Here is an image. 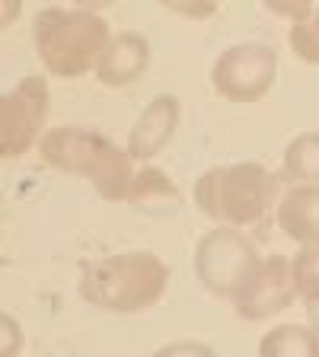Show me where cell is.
<instances>
[{
  "label": "cell",
  "mask_w": 319,
  "mask_h": 357,
  "mask_svg": "<svg viewBox=\"0 0 319 357\" xmlns=\"http://www.w3.org/2000/svg\"><path fill=\"white\" fill-rule=\"evenodd\" d=\"M150 67V42L141 32H115L96 67L103 86H128Z\"/></svg>",
  "instance_id": "cell-10"
},
{
  "label": "cell",
  "mask_w": 319,
  "mask_h": 357,
  "mask_svg": "<svg viewBox=\"0 0 319 357\" xmlns=\"http://www.w3.org/2000/svg\"><path fill=\"white\" fill-rule=\"evenodd\" d=\"M38 156L67 176L87 178L105 201H128L134 182L131 153L109 141L103 131L83 125H61L42 134Z\"/></svg>",
  "instance_id": "cell-2"
},
{
  "label": "cell",
  "mask_w": 319,
  "mask_h": 357,
  "mask_svg": "<svg viewBox=\"0 0 319 357\" xmlns=\"http://www.w3.org/2000/svg\"><path fill=\"white\" fill-rule=\"evenodd\" d=\"M48 83L42 77H22L0 99V156L20 160L36 147L38 131L48 121Z\"/></svg>",
  "instance_id": "cell-7"
},
{
  "label": "cell",
  "mask_w": 319,
  "mask_h": 357,
  "mask_svg": "<svg viewBox=\"0 0 319 357\" xmlns=\"http://www.w3.org/2000/svg\"><path fill=\"white\" fill-rule=\"evenodd\" d=\"M288 45L304 64H319V7L313 10V16L306 22L290 26Z\"/></svg>",
  "instance_id": "cell-16"
},
{
  "label": "cell",
  "mask_w": 319,
  "mask_h": 357,
  "mask_svg": "<svg viewBox=\"0 0 319 357\" xmlns=\"http://www.w3.org/2000/svg\"><path fill=\"white\" fill-rule=\"evenodd\" d=\"M290 268H294L297 297L306 306H319V243L300 245V252L290 259Z\"/></svg>",
  "instance_id": "cell-15"
},
{
  "label": "cell",
  "mask_w": 319,
  "mask_h": 357,
  "mask_svg": "<svg viewBox=\"0 0 319 357\" xmlns=\"http://www.w3.org/2000/svg\"><path fill=\"white\" fill-rule=\"evenodd\" d=\"M192 198L201 214L230 230L265 227L281 204L275 172H268L262 163L211 166L198 176Z\"/></svg>",
  "instance_id": "cell-1"
},
{
  "label": "cell",
  "mask_w": 319,
  "mask_h": 357,
  "mask_svg": "<svg viewBox=\"0 0 319 357\" xmlns=\"http://www.w3.org/2000/svg\"><path fill=\"white\" fill-rule=\"evenodd\" d=\"M268 10H275L281 16H290V26H297V22H306L313 16V7L306 0H297V3H288V0H272Z\"/></svg>",
  "instance_id": "cell-18"
},
{
  "label": "cell",
  "mask_w": 319,
  "mask_h": 357,
  "mask_svg": "<svg viewBox=\"0 0 319 357\" xmlns=\"http://www.w3.org/2000/svg\"><path fill=\"white\" fill-rule=\"evenodd\" d=\"M128 204L147 217H166V214H176V211L182 208V192H179V185L163 169L144 166L141 172H134L131 192H128Z\"/></svg>",
  "instance_id": "cell-12"
},
{
  "label": "cell",
  "mask_w": 319,
  "mask_h": 357,
  "mask_svg": "<svg viewBox=\"0 0 319 357\" xmlns=\"http://www.w3.org/2000/svg\"><path fill=\"white\" fill-rule=\"evenodd\" d=\"M275 223L300 245L319 243V185H294L281 195Z\"/></svg>",
  "instance_id": "cell-11"
},
{
  "label": "cell",
  "mask_w": 319,
  "mask_h": 357,
  "mask_svg": "<svg viewBox=\"0 0 319 357\" xmlns=\"http://www.w3.org/2000/svg\"><path fill=\"white\" fill-rule=\"evenodd\" d=\"M281 169L290 182L319 185V131H304L284 147Z\"/></svg>",
  "instance_id": "cell-14"
},
{
  "label": "cell",
  "mask_w": 319,
  "mask_h": 357,
  "mask_svg": "<svg viewBox=\"0 0 319 357\" xmlns=\"http://www.w3.org/2000/svg\"><path fill=\"white\" fill-rule=\"evenodd\" d=\"M306 319H310V328L319 335V306H306Z\"/></svg>",
  "instance_id": "cell-20"
},
{
  "label": "cell",
  "mask_w": 319,
  "mask_h": 357,
  "mask_svg": "<svg viewBox=\"0 0 319 357\" xmlns=\"http://www.w3.org/2000/svg\"><path fill=\"white\" fill-rule=\"evenodd\" d=\"M259 357H319V335L310 326L284 322L262 335Z\"/></svg>",
  "instance_id": "cell-13"
},
{
  "label": "cell",
  "mask_w": 319,
  "mask_h": 357,
  "mask_svg": "<svg viewBox=\"0 0 319 357\" xmlns=\"http://www.w3.org/2000/svg\"><path fill=\"white\" fill-rule=\"evenodd\" d=\"M150 357H217V354L211 344L182 338V342H170V344H163V348H156Z\"/></svg>",
  "instance_id": "cell-17"
},
{
  "label": "cell",
  "mask_w": 319,
  "mask_h": 357,
  "mask_svg": "<svg viewBox=\"0 0 319 357\" xmlns=\"http://www.w3.org/2000/svg\"><path fill=\"white\" fill-rule=\"evenodd\" d=\"M109 22L83 7H45L32 20V45L45 70L64 80L96 70L109 48Z\"/></svg>",
  "instance_id": "cell-4"
},
{
  "label": "cell",
  "mask_w": 319,
  "mask_h": 357,
  "mask_svg": "<svg viewBox=\"0 0 319 357\" xmlns=\"http://www.w3.org/2000/svg\"><path fill=\"white\" fill-rule=\"evenodd\" d=\"M179 112H182V105H179V99L172 96V93H163V96L150 99L147 109L138 115V121H134L131 131H128L125 150L131 153V160L147 163V160H154V156L172 141V134H176V128H179Z\"/></svg>",
  "instance_id": "cell-9"
},
{
  "label": "cell",
  "mask_w": 319,
  "mask_h": 357,
  "mask_svg": "<svg viewBox=\"0 0 319 357\" xmlns=\"http://www.w3.org/2000/svg\"><path fill=\"white\" fill-rule=\"evenodd\" d=\"M170 265L154 252H119L80 268V297L105 312H141L163 300Z\"/></svg>",
  "instance_id": "cell-3"
},
{
  "label": "cell",
  "mask_w": 319,
  "mask_h": 357,
  "mask_svg": "<svg viewBox=\"0 0 319 357\" xmlns=\"http://www.w3.org/2000/svg\"><path fill=\"white\" fill-rule=\"evenodd\" d=\"M259 265V252L243 230L214 227L195 245V278L221 300H237L249 287Z\"/></svg>",
  "instance_id": "cell-5"
},
{
  "label": "cell",
  "mask_w": 319,
  "mask_h": 357,
  "mask_svg": "<svg viewBox=\"0 0 319 357\" xmlns=\"http://www.w3.org/2000/svg\"><path fill=\"white\" fill-rule=\"evenodd\" d=\"M278 77V52L262 42L230 45L211 64V86L227 102H259Z\"/></svg>",
  "instance_id": "cell-6"
},
{
  "label": "cell",
  "mask_w": 319,
  "mask_h": 357,
  "mask_svg": "<svg viewBox=\"0 0 319 357\" xmlns=\"http://www.w3.org/2000/svg\"><path fill=\"white\" fill-rule=\"evenodd\" d=\"M297 297V284H294V268H290L288 255H268L262 259L259 271L253 275L249 287L233 300L239 319L262 322L275 312L288 310Z\"/></svg>",
  "instance_id": "cell-8"
},
{
  "label": "cell",
  "mask_w": 319,
  "mask_h": 357,
  "mask_svg": "<svg viewBox=\"0 0 319 357\" xmlns=\"http://www.w3.org/2000/svg\"><path fill=\"white\" fill-rule=\"evenodd\" d=\"M170 10H176V13H186V16H211V13H214V3H208V7H186L182 0H172Z\"/></svg>",
  "instance_id": "cell-19"
}]
</instances>
